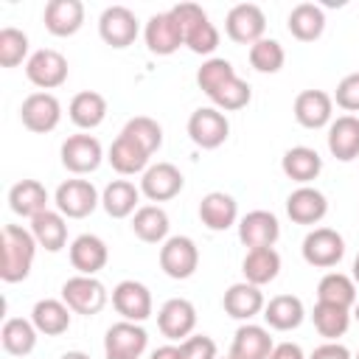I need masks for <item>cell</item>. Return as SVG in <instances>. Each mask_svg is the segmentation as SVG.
I'll return each instance as SVG.
<instances>
[{"instance_id": "obj_16", "label": "cell", "mask_w": 359, "mask_h": 359, "mask_svg": "<svg viewBox=\"0 0 359 359\" xmlns=\"http://www.w3.org/2000/svg\"><path fill=\"white\" fill-rule=\"evenodd\" d=\"M112 309L129 320V323H143L151 317L154 311V303H151V292L146 283L140 280H121L115 289H112Z\"/></svg>"}, {"instance_id": "obj_26", "label": "cell", "mask_w": 359, "mask_h": 359, "mask_svg": "<svg viewBox=\"0 0 359 359\" xmlns=\"http://www.w3.org/2000/svg\"><path fill=\"white\" fill-rule=\"evenodd\" d=\"M272 348H275V342L269 337V328L255 325V323H244L233 334L230 356L233 359H269Z\"/></svg>"}, {"instance_id": "obj_51", "label": "cell", "mask_w": 359, "mask_h": 359, "mask_svg": "<svg viewBox=\"0 0 359 359\" xmlns=\"http://www.w3.org/2000/svg\"><path fill=\"white\" fill-rule=\"evenodd\" d=\"M59 359H90V353H84V351H65Z\"/></svg>"}, {"instance_id": "obj_40", "label": "cell", "mask_w": 359, "mask_h": 359, "mask_svg": "<svg viewBox=\"0 0 359 359\" xmlns=\"http://www.w3.org/2000/svg\"><path fill=\"white\" fill-rule=\"evenodd\" d=\"M351 317H353L351 309L331 306V303H314V311H311V323H314L317 334L325 337V342H337L339 337H345Z\"/></svg>"}, {"instance_id": "obj_55", "label": "cell", "mask_w": 359, "mask_h": 359, "mask_svg": "<svg viewBox=\"0 0 359 359\" xmlns=\"http://www.w3.org/2000/svg\"><path fill=\"white\" fill-rule=\"evenodd\" d=\"M353 359H359V351H356V356H353Z\"/></svg>"}, {"instance_id": "obj_52", "label": "cell", "mask_w": 359, "mask_h": 359, "mask_svg": "<svg viewBox=\"0 0 359 359\" xmlns=\"http://www.w3.org/2000/svg\"><path fill=\"white\" fill-rule=\"evenodd\" d=\"M351 278H353V283L359 286V252H356V258H353V272H351Z\"/></svg>"}, {"instance_id": "obj_14", "label": "cell", "mask_w": 359, "mask_h": 359, "mask_svg": "<svg viewBox=\"0 0 359 359\" xmlns=\"http://www.w3.org/2000/svg\"><path fill=\"white\" fill-rule=\"evenodd\" d=\"M157 328L171 342L188 339L196 328V306L188 297H168L157 311Z\"/></svg>"}, {"instance_id": "obj_56", "label": "cell", "mask_w": 359, "mask_h": 359, "mask_svg": "<svg viewBox=\"0 0 359 359\" xmlns=\"http://www.w3.org/2000/svg\"><path fill=\"white\" fill-rule=\"evenodd\" d=\"M224 359H233V356H224Z\"/></svg>"}, {"instance_id": "obj_54", "label": "cell", "mask_w": 359, "mask_h": 359, "mask_svg": "<svg viewBox=\"0 0 359 359\" xmlns=\"http://www.w3.org/2000/svg\"><path fill=\"white\" fill-rule=\"evenodd\" d=\"M104 359H135V356H109V353H107Z\"/></svg>"}, {"instance_id": "obj_41", "label": "cell", "mask_w": 359, "mask_h": 359, "mask_svg": "<svg viewBox=\"0 0 359 359\" xmlns=\"http://www.w3.org/2000/svg\"><path fill=\"white\" fill-rule=\"evenodd\" d=\"M121 135L132 137V140H135L137 146H143L149 154H154V151L163 146V126H160L154 118H149V115H135V118H129V121L123 123Z\"/></svg>"}, {"instance_id": "obj_10", "label": "cell", "mask_w": 359, "mask_h": 359, "mask_svg": "<svg viewBox=\"0 0 359 359\" xmlns=\"http://www.w3.org/2000/svg\"><path fill=\"white\" fill-rule=\"evenodd\" d=\"M20 121H22V126H25L28 132H34V135H48V132H53V129L59 126V121H62V104H59V98H56L53 93L36 90V93L25 95V101H22V107H20Z\"/></svg>"}, {"instance_id": "obj_8", "label": "cell", "mask_w": 359, "mask_h": 359, "mask_svg": "<svg viewBox=\"0 0 359 359\" xmlns=\"http://www.w3.org/2000/svg\"><path fill=\"white\" fill-rule=\"evenodd\" d=\"M67 73H70L67 59L53 48H39L25 62V79L34 87H39L42 93H50L56 87H62L67 81Z\"/></svg>"}, {"instance_id": "obj_44", "label": "cell", "mask_w": 359, "mask_h": 359, "mask_svg": "<svg viewBox=\"0 0 359 359\" xmlns=\"http://www.w3.org/2000/svg\"><path fill=\"white\" fill-rule=\"evenodd\" d=\"M208 98H210L213 107L222 109V112H238V109H244V107L250 104L252 90H250V84H247L244 79L233 76L230 81H224V84H222L213 95H208Z\"/></svg>"}, {"instance_id": "obj_30", "label": "cell", "mask_w": 359, "mask_h": 359, "mask_svg": "<svg viewBox=\"0 0 359 359\" xmlns=\"http://www.w3.org/2000/svg\"><path fill=\"white\" fill-rule=\"evenodd\" d=\"M48 202H50V196L39 180H20L8 188V208H11V213H17L22 219L39 216L42 210H48Z\"/></svg>"}, {"instance_id": "obj_49", "label": "cell", "mask_w": 359, "mask_h": 359, "mask_svg": "<svg viewBox=\"0 0 359 359\" xmlns=\"http://www.w3.org/2000/svg\"><path fill=\"white\" fill-rule=\"evenodd\" d=\"M269 359H309L297 342H278L269 353Z\"/></svg>"}, {"instance_id": "obj_22", "label": "cell", "mask_w": 359, "mask_h": 359, "mask_svg": "<svg viewBox=\"0 0 359 359\" xmlns=\"http://www.w3.org/2000/svg\"><path fill=\"white\" fill-rule=\"evenodd\" d=\"M264 306H266V300H264L261 286H252L247 280H238V283L227 286V292L222 297L224 314L233 317V320H241V323H250L255 314H264Z\"/></svg>"}, {"instance_id": "obj_53", "label": "cell", "mask_w": 359, "mask_h": 359, "mask_svg": "<svg viewBox=\"0 0 359 359\" xmlns=\"http://www.w3.org/2000/svg\"><path fill=\"white\" fill-rule=\"evenodd\" d=\"M351 314H353V320L359 323V300H356V306H353V311H351Z\"/></svg>"}, {"instance_id": "obj_38", "label": "cell", "mask_w": 359, "mask_h": 359, "mask_svg": "<svg viewBox=\"0 0 359 359\" xmlns=\"http://www.w3.org/2000/svg\"><path fill=\"white\" fill-rule=\"evenodd\" d=\"M36 337H39L36 325L25 317H8L0 328V345L11 356H28L36 348Z\"/></svg>"}, {"instance_id": "obj_29", "label": "cell", "mask_w": 359, "mask_h": 359, "mask_svg": "<svg viewBox=\"0 0 359 359\" xmlns=\"http://www.w3.org/2000/svg\"><path fill=\"white\" fill-rule=\"evenodd\" d=\"M264 323L275 331H294L306 320V306L297 294H275L264 306Z\"/></svg>"}, {"instance_id": "obj_1", "label": "cell", "mask_w": 359, "mask_h": 359, "mask_svg": "<svg viewBox=\"0 0 359 359\" xmlns=\"http://www.w3.org/2000/svg\"><path fill=\"white\" fill-rule=\"evenodd\" d=\"M0 247H3V258H0V278L6 283H20L31 275L34 258H36V238L31 230H25L22 224H3L0 233Z\"/></svg>"}, {"instance_id": "obj_19", "label": "cell", "mask_w": 359, "mask_h": 359, "mask_svg": "<svg viewBox=\"0 0 359 359\" xmlns=\"http://www.w3.org/2000/svg\"><path fill=\"white\" fill-rule=\"evenodd\" d=\"M67 255H70V264L79 275H98L107 261H109V247L101 236L95 233H81L70 241L67 247Z\"/></svg>"}, {"instance_id": "obj_20", "label": "cell", "mask_w": 359, "mask_h": 359, "mask_svg": "<svg viewBox=\"0 0 359 359\" xmlns=\"http://www.w3.org/2000/svg\"><path fill=\"white\" fill-rule=\"evenodd\" d=\"M292 112L303 129H323L334 121V98L325 90H303L297 93Z\"/></svg>"}, {"instance_id": "obj_27", "label": "cell", "mask_w": 359, "mask_h": 359, "mask_svg": "<svg viewBox=\"0 0 359 359\" xmlns=\"http://www.w3.org/2000/svg\"><path fill=\"white\" fill-rule=\"evenodd\" d=\"M151 154L143 149V146H137L132 137H126V135H118L115 140H112V146H109V151H107V163L121 174V177H132V174H143L151 163Z\"/></svg>"}, {"instance_id": "obj_6", "label": "cell", "mask_w": 359, "mask_h": 359, "mask_svg": "<svg viewBox=\"0 0 359 359\" xmlns=\"http://www.w3.org/2000/svg\"><path fill=\"white\" fill-rule=\"evenodd\" d=\"M185 129H188L191 143L199 146V149H205V151L219 149L230 137V121L216 107H199V109H194Z\"/></svg>"}, {"instance_id": "obj_36", "label": "cell", "mask_w": 359, "mask_h": 359, "mask_svg": "<svg viewBox=\"0 0 359 359\" xmlns=\"http://www.w3.org/2000/svg\"><path fill=\"white\" fill-rule=\"evenodd\" d=\"M36 238V244L48 252H59L65 250L67 244V219L59 213V210H42L39 216L31 219V227H28Z\"/></svg>"}, {"instance_id": "obj_21", "label": "cell", "mask_w": 359, "mask_h": 359, "mask_svg": "<svg viewBox=\"0 0 359 359\" xmlns=\"http://www.w3.org/2000/svg\"><path fill=\"white\" fill-rule=\"evenodd\" d=\"M146 348H149V334L140 323L121 320V323H112L104 334V351L109 356H135V359H140Z\"/></svg>"}, {"instance_id": "obj_28", "label": "cell", "mask_w": 359, "mask_h": 359, "mask_svg": "<svg viewBox=\"0 0 359 359\" xmlns=\"http://www.w3.org/2000/svg\"><path fill=\"white\" fill-rule=\"evenodd\" d=\"M280 171H283L292 182L309 185V182H314V180L320 177V171H323V157H320L317 149H311V146H292V149H286L283 157H280Z\"/></svg>"}, {"instance_id": "obj_39", "label": "cell", "mask_w": 359, "mask_h": 359, "mask_svg": "<svg viewBox=\"0 0 359 359\" xmlns=\"http://www.w3.org/2000/svg\"><path fill=\"white\" fill-rule=\"evenodd\" d=\"M359 300L356 294V283L351 275L345 272H325L317 283V303H331V306H342V309H353Z\"/></svg>"}, {"instance_id": "obj_2", "label": "cell", "mask_w": 359, "mask_h": 359, "mask_svg": "<svg viewBox=\"0 0 359 359\" xmlns=\"http://www.w3.org/2000/svg\"><path fill=\"white\" fill-rule=\"evenodd\" d=\"M171 14L182 25V36H185L188 50H194L196 56H208L210 59V53L219 48V31L210 22L208 11L202 6H196V3H180V6L171 8Z\"/></svg>"}, {"instance_id": "obj_5", "label": "cell", "mask_w": 359, "mask_h": 359, "mask_svg": "<svg viewBox=\"0 0 359 359\" xmlns=\"http://www.w3.org/2000/svg\"><path fill=\"white\" fill-rule=\"evenodd\" d=\"M53 205L65 219H87L101 205V194L90 180H65L53 191Z\"/></svg>"}, {"instance_id": "obj_43", "label": "cell", "mask_w": 359, "mask_h": 359, "mask_svg": "<svg viewBox=\"0 0 359 359\" xmlns=\"http://www.w3.org/2000/svg\"><path fill=\"white\" fill-rule=\"evenodd\" d=\"M247 56H250L252 70H258V73H278V70L283 67V62H286L283 45H280L278 39H272V36L258 39V42L250 48Z\"/></svg>"}, {"instance_id": "obj_46", "label": "cell", "mask_w": 359, "mask_h": 359, "mask_svg": "<svg viewBox=\"0 0 359 359\" xmlns=\"http://www.w3.org/2000/svg\"><path fill=\"white\" fill-rule=\"evenodd\" d=\"M334 104L339 107V109H345L348 115L351 112H359V70L356 73H348L339 84H337V90H334Z\"/></svg>"}, {"instance_id": "obj_32", "label": "cell", "mask_w": 359, "mask_h": 359, "mask_svg": "<svg viewBox=\"0 0 359 359\" xmlns=\"http://www.w3.org/2000/svg\"><path fill=\"white\" fill-rule=\"evenodd\" d=\"M140 196H143L140 185H135L129 180H112L101 191V208L112 219H126V216H135V210L140 208Z\"/></svg>"}, {"instance_id": "obj_42", "label": "cell", "mask_w": 359, "mask_h": 359, "mask_svg": "<svg viewBox=\"0 0 359 359\" xmlns=\"http://www.w3.org/2000/svg\"><path fill=\"white\" fill-rule=\"evenodd\" d=\"M28 34L14 28V25H6L0 28V67H17L22 62L31 59L28 53Z\"/></svg>"}, {"instance_id": "obj_45", "label": "cell", "mask_w": 359, "mask_h": 359, "mask_svg": "<svg viewBox=\"0 0 359 359\" xmlns=\"http://www.w3.org/2000/svg\"><path fill=\"white\" fill-rule=\"evenodd\" d=\"M236 76V70H233V65L227 62V59H222V56H210V59H205L202 62V67L196 70V84H199V90L205 93V95H213L224 81H230Z\"/></svg>"}, {"instance_id": "obj_23", "label": "cell", "mask_w": 359, "mask_h": 359, "mask_svg": "<svg viewBox=\"0 0 359 359\" xmlns=\"http://www.w3.org/2000/svg\"><path fill=\"white\" fill-rule=\"evenodd\" d=\"M42 22L53 36H73L84 25V3L81 0H48L42 11Z\"/></svg>"}, {"instance_id": "obj_4", "label": "cell", "mask_w": 359, "mask_h": 359, "mask_svg": "<svg viewBox=\"0 0 359 359\" xmlns=\"http://www.w3.org/2000/svg\"><path fill=\"white\" fill-rule=\"evenodd\" d=\"M303 261L317 269H331L345 258V238L334 227H314L300 244Z\"/></svg>"}, {"instance_id": "obj_15", "label": "cell", "mask_w": 359, "mask_h": 359, "mask_svg": "<svg viewBox=\"0 0 359 359\" xmlns=\"http://www.w3.org/2000/svg\"><path fill=\"white\" fill-rule=\"evenodd\" d=\"M185 188V177L174 163H151L140 174V194L149 202H168Z\"/></svg>"}, {"instance_id": "obj_34", "label": "cell", "mask_w": 359, "mask_h": 359, "mask_svg": "<svg viewBox=\"0 0 359 359\" xmlns=\"http://www.w3.org/2000/svg\"><path fill=\"white\" fill-rule=\"evenodd\" d=\"M286 28L297 42H314L325 31V11L317 3H297L286 17Z\"/></svg>"}, {"instance_id": "obj_48", "label": "cell", "mask_w": 359, "mask_h": 359, "mask_svg": "<svg viewBox=\"0 0 359 359\" xmlns=\"http://www.w3.org/2000/svg\"><path fill=\"white\" fill-rule=\"evenodd\" d=\"M309 359H353V353L342 342H323L311 351Z\"/></svg>"}, {"instance_id": "obj_33", "label": "cell", "mask_w": 359, "mask_h": 359, "mask_svg": "<svg viewBox=\"0 0 359 359\" xmlns=\"http://www.w3.org/2000/svg\"><path fill=\"white\" fill-rule=\"evenodd\" d=\"M67 118H70L79 129L90 132V129H95V126L104 123V118H107V98H104L101 93H95V90H81V93H76V95L70 98V104H67Z\"/></svg>"}, {"instance_id": "obj_31", "label": "cell", "mask_w": 359, "mask_h": 359, "mask_svg": "<svg viewBox=\"0 0 359 359\" xmlns=\"http://www.w3.org/2000/svg\"><path fill=\"white\" fill-rule=\"evenodd\" d=\"M70 320H73L70 306L65 300H56V297L36 300L34 309H31V323L45 337H62L70 328Z\"/></svg>"}, {"instance_id": "obj_9", "label": "cell", "mask_w": 359, "mask_h": 359, "mask_svg": "<svg viewBox=\"0 0 359 359\" xmlns=\"http://www.w3.org/2000/svg\"><path fill=\"white\" fill-rule=\"evenodd\" d=\"M59 157H62V165L70 171V174H93L98 171V165L104 163V146L95 135H70L62 149H59Z\"/></svg>"}, {"instance_id": "obj_12", "label": "cell", "mask_w": 359, "mask_h": 359, "mask_svg": "<svg viewBox=\"0 0 359 359\" xmlns=\"http://www.w3.org/2000/svg\"><path fill=\"white\" fill-rule=\"evenodd\" d=\"M264 31H266V17L264 8L255 3H238L224 17V34L238 45L252 48L258 39H264Z\"/></svg>"}, {"instance_id": "obj_37", "label": "cell", "mask_w": 359, "mask_h": 359, "mask_svg": "<svg viewBox=\"0 0 359 359\" xmlns=\"http://www.w3.org/2000/svg\"><path fill=\"white\" fill-rule=\"evenodd\" d=\"M241 272L244 280L252 286H266L278 278L280 272V255L275 247H258V250H247L244 261H241Z\"/></svg>"}, {"instance_id": "obj_3", "label": "cell", "mask_w": 359, "mask_h": 359, "mask_svg": "<svg viewBox=\"0 0 359 359\" xmlns=\"http://www.w3.org/2000/svg\"><path fill=\"white\" fill-rule=\"evenodd\" d=\"M62 300L70 306L73 314L95 317L107 306L109 294H107V286L95 275H73L62 283Z\"/></svg>"}, {"instance_id": "obj_17", "label": "cell", "mask_w": 359, "mask_h": 359, "mask_svg": "<svg viewBox=\"0 0 359 359\" xmlns=\"http://www.w3.org/2000/svg\"><path fill=\"white\" fill-rule=\"evenodd\" d=\"M238 241L247 250H258V247H275V241L280 238V222L272 210H250L238 219Z\"/></svg>"}, {"instance_id": "obj_25", "label": "cell", "mask_w": 359, "mask_h": 359, "mask_svg": "<svg viewBox=\"0 0 359 359\" xmlns=\"http://www.w3.org/2000/svg\"><path fill=\"white\" fill-rule=\"evenodd\" d=\"M328 151L331 157H337L339 163H351L359 157V118L356 115H339L328 123V135H325Z\"/></svg>"}, {"instance_id": "obj_7", "label": "cell", "mask_w": 359, "mask_h": 359, "mask_svg": "<svg viewBox=\"0 0 359 359\" xmlns=\"http://www.w3.org/2000/svg\"><path fill=\"white\" fill-rule=\"evenodd\" d=\"M199 266V247L191 236H168L160 244V269L174 280H188Z\"/></svg>"}, {"instance_id": "obj_47", "label": "cell", "mask_w": 359, "mask_h": 359, "mask_svg": "<svg viewBox=\"0 0 359 359\" xmlns=\"http://www.w3.org/2000/svg\"><path fill=\"white\" fill-rule=\"evenodd\" d=\"M182 359H219L216 356V342L208 334H191L188 339L180 342Z\"/></svg>"}, {"instance_id": "obj_24", "label": "cell", "mask_w": 359, "mask_h": 359, "mask_svg": "<svg viewBox=\"0 0 359 359\" xmlns=\"http://www.w3.org/2000/svg\"><path fill=\"white\" fill-rule=\"evenodd\" d=\"M199 222L213 233H224L238 224V202L224 191H210L199 202Z\"/></svg>"}, {"instance_id": "obj_50", "label": "cell", "mask_w": 359, "mask_h": 359, "mask_svg": "<svg viewBox=\"0 0 359 359\" xmlns=\"http://www.w3.org/2000/svg\"><path fill=\"white\" fill-rule=\"evenodd\" d=\"M149 359H182V351L180 345H160L157 351H151Z\"/></svg>"}, {"instance_id": "obj_13", "label": "cell", "mask_w": 359, "mask_h": 359, "mask_svg": "<svg viewBox=\"0 0 359 359\" xmlns=\"http://www.w3.org/2000/svg\"><path fill=\"white\" fill-rule=\"evenodd\" d=\"M143 39H146L149 53H154V56H171V53H177L185 45L182 25L171 14V8L149 17V22L143 28Z\"/></svg>"}, {"instance_id": "obj_35", "label": "cell", "mask_w": 359, "mask_h": 359, "mask_svg": "<svg viewBox=\"0 0 359 359\" xmlns=\"http://www.w3.org/2000/svg\"><path fill=\"white\" fill-rule=\"evenodd\" d=\"M171 219L160 205H140L132 216V233L146 244H163L168 238Z\"/></svg>"}, {"instance_id": "obj_18", "label": "cell", "mask_w": 359, "mask_h": 359, "mask_svg": "<svg viewBox=\"0 0 359 359\" xmlns=\"http://www.w3.org/2000/svg\"><path fill=\"white\" fill-rule=\"evenodd\" d=\"M325 213H328V199L314 185H300L286 196V216L294 224H306V227L320 224Z\"/></svg>"}, {"instance_id": "obj_11", "label": "cell", "mask_w": 359, "mask_h": 359, "mask_svg": "<svg viewBox=\"0 0 359 359\" xmlns=\"http://www.w3.org/2000/svg\"><path fill=\"white\" fill-rule=\"evenodd\" d=\"M137 34H140V22H137L132 8H126V6H107L101 11V17H98V36L109 48H115V50L129 48L137 39Z\"/></svg>"}]
</instances>
